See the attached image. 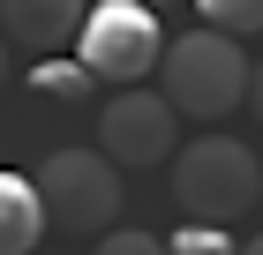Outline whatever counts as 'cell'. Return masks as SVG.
I'll return each instance as SVG.
<instances>
[{"instance_id": "6da1fadb", "label": "cell", "mask_w": 263, "mask_h": 255, "mask_svg": "<svg viewBox=\"0 0 263 255\" xmlns=\"http://www.w3.org/2000/svg\"><path fill=\"white\" fill-rule=\"evenodd\" d=\"M248 83H256V68H248L241 38H226V30H181V38L165 45V68H158V90L173 113L188 120H226L248 105Z\"/></svg>"}, {"instance_id": "7a4b0ae2", "label": "cell", "mask_w": 263, "mask_h": 255, "mask_svg": "<svg viewBox=\"0 0 263 255\" xmlns=\"http://www.w3.org/2000/svg\"><path fill=\"white\" fill-rule=\"evenodd\" d=\"M173 203L188 210V225H233L241 210L263 203V158L248 150V143L203 128V135L181 143V158H173Z\"/></svg>"}, {"instance_id": "3957f363", "label": "cell", "mask_w": 263, "mask_h": 255, "mask_svg": "<svg viewBox=\"0 0 263 255\" xmlns=\"http://www.w3.org/2000/svg\"><path fill=\"white\" fill-rule=\"evenodd\" d=\"M165 30H158V8L143 0H98L90 23L76 38V60L90 68L98 83H143L151 68H165Z\"/></svg>"}, {"instance_id": "277c9868", "label": "cell", "mask_w": 263, "mask_h": 255, "mask_svg": "<svg viewBox=\"0 0 263 255\" xmlns=\"http://www.w3.org/2000/svg\"><path fill=\"white\" fill-rule=\"evenodd\" d=\"M38 195L53 210L61 233H113V218H121V165L105 150H53L38 165Z\"/></svg>"}, {"instance_id": "5b68a950", "label": "cell", "mask_w": 263, "mask_h": 255, "mask_svg": "<svg viewBox=\"0 0 263 255\" xmlns=\"http://www.w3.org/2000/svg\"><path fill=\"white\" fill-rule=\"evenodd\" d=\"M98 150L121 173H151L181 158V113L165 105V90H113L98 113Z\"/></svg>"}, {"instance_id": "8992f818", "label": "cell", "mask_w": 263, "mask_h": 255, "mask_svg": "<svg viewBox=\"0 0 263 255\" xmlns=\"http://www.w3.org/2000/svg\"><path fill=\"white\" fill-rule=\"evenodd\" d=\"M98 0H0V38L53 60V45H76Z\"/></svg>"}, {"instance_id": "52a82bcc", "label": "cell", "mask_w": 263, "mask_h": 255, "mask_svg": "<svg viewBox=\"0 0 263 255\" xmlns=\"http://www.w3.org/2000/svg\"><path fill=\"white\" fill-rule=\"evenodd\" d=\"M45 225H53V210H45L38 180L23 173H0V255H45Z\"/></svg>"}, {"instance_id": "ba28073f", "label": "cell", "mask_w": 263, "mask_h": 255, "mask_svg": "<svg viewBox=\"0 0 263 255\" xmlns=\"http://www.w3.org/2000/svg\"><path fill=\"white\" fill-rule=\"evenodd\" d=\"M90 83H98V75H90L83 60H61V53H53V60H30V90H45V98H61V105H83Z\"/></svg>"}, {"instance_id": "9c48e42d", "label": "cell", "mask_w": 263, "mask_h": 255, "mask_svg": "<svg viewBox=\"0 0 263 255\" xmlns=\"http://www.w3.org/2000/svg\"><path fill=\"white\" fill-rule=\"evenodd\" d=\"M203 30H226V38H256L263 30V0H196Z\"/></svg>"}, {"instance_id": "30bf717a", "label": "cell", "mask_w": 263, "mask_h": 255, "mask_svg": "<svg viewBox=\"0 0 263 255\" xmlns=\"http://www.w3.org/2000/svg\"><path fill=\"white\" fill-rule=\"evenodd\" d=\"M165 255H241V240L226 233V225H181V233L165 240Z\"/></svg>"}, {"instance_id": "8fae6325", "label": "cell", "mask_w": 263, "mask_h": 255, "mask_svg": "<svg viewBox=\"0 0 263 255\" xmlns=\"http://www.w3.org/2000/svg\"><path fill=\"white\" fill-rule=\"evenodd\" d=\"M98 255H165L158 233H136V225H113V233L98 240Z\"/></svg>"}, {"instance_id": "7c38bea8", "label": "cell", "mask_w": 263, "mask_h": 255, "mask_svg": "<svg viewBox=\"0 0 263 255\" xmlns=\"http://www.w3.org/2000/svg\"><path fill=\"white\" fill-rule=\"evenodd\" d=\"M248 113L263 120V60H256V83H248Z\"/></svg>"}, {"instance_id": "4fadbf2b", "label": "cell", "mask_w": 263, "mask_h": 255, "mask_svg": "<svg viewBox=\"0 0 263 255\" xmlns=\"http://www.w3.org/2000/svg\"><path fill=\"white\" fill-rule=\"evenodd\" d=\"M241 255H263V233H256V240H241Z\"/></svg>"}, {"instance_id": "5bb4252c", "label": "cell", "mask_w": 263, "mask_h": 255, "mask_svg": "<svg viewBox=\"0 0 263 255\" xmlns=\"http://www.w3.org/2000/svg\"><path fill=\"white\" fill-rule=\"evenodd\" d=\"M0 83H8V38H0Z\"/></svg>"}, {"instance_id": "9a60e30c", "label": "cell", "mask_w": 263, "mask_h": 255, "mask_svg": "<svg viewBox=\"0 0 263 255\" xmlns=\"http://www.w3.org/2000/svg\"><path fill=\"white\" fill-rule=\"evenodd\" d=\"M143 8H165V0H143Z\"/></svg>"}]
</instances>
